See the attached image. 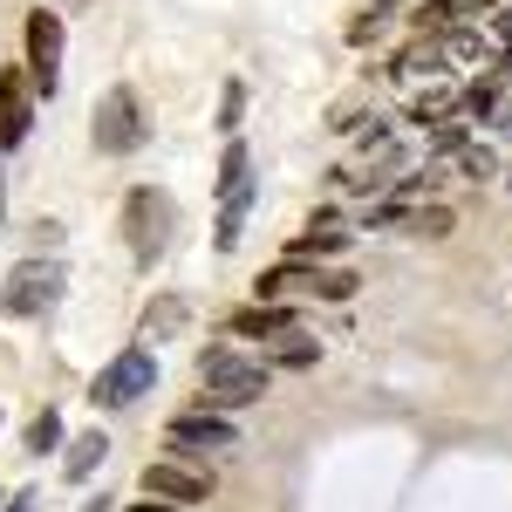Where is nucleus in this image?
<instances>
[{"label": "nucleus", "mask_w": 512, "mask_h": 512, "mask_svg": "<svg viewBox=\"0 0 512 512\" xmlns=\"http://www.w3.org/2000/svg\"><path fill=\"white\" fill-rule=\"evenodd\" d=\"M164 233H171V198H164L158 185H130V198H123V239H130L137 267L158 260Z\"/></svg>", "instance_id": "obj_1"}, {"label": "nucleus", "mask_w": 512, "mask_h": 512, "mask_svg": "<svg viewBox=\"0 0 512 512\" xmlns=\"http://www.w3.org/2000/svg\"><path fill=\"white\" fill-rule=\"evenodd\" d=\"M62 287H69V274L55 260H21L7 274V287H0V315H41V308L62 301Z\"/></svg>", "instance_id": "obj_2"}, {"label": "nucleus", "mask_w": 512, "mask_h": 512, "mask_svg": "<svg viewBox=\"0 0 512 512\" xmlns=\"http://www.w3.org/2000/svg\"><path fill=\"white\" fill-rule=\"evenodd\" d=\"M198 376H205V396H212V410L226 403V410H239V403H260L267 396V369L260 362H239V355H205L198 362Z\"/></svg>", "instance_id": "obj_3"}, {"label": "nucleus", "mask_w": 512, "mask_h": 512, "mask_svg": "<svg viewBox=\"0 0 512 512\" xmlns=\"http://www.w3.org/2000/svg\"><path fill=\"white\" fill-rule=\"evenodd\" d=\"M253 294H260V301H274V294H321V301H349V294H355V274H328V267H308V260H287V267H267V274L253 280Z\"/></svg>", "instance_id": "obj_4"}, {"label": "nucleus", "mask_w": 512, "mask_h": 512, "mask_svg": "<svg viewBox=\"0 0 512 512\" xmlns=\"http://www.w3.org/2000/svg\"><path fill=\"white\" fill-rule=\"evenodd\" d=\"M253 212V164H246V144H226V171H219V253L239 246V226Z\"/></svg>", "instance_id": "obj_5"}, {"label": "nucleus", "mask_w": 512, "mask_h": 512, "mask_svg": "<svg viewBox=\"0 0 512 512\" xmlns=\"http://www.w3.org/2000/svg\"><path fill=\"white\" fill-rule=\"evenodd\" d=\"M137 144H144V110H137V96L117 82V89L96 96V151L123 158V151H137Z\"/></svg>", "instance_id": "obj_6"}, {"label": "nucleus", "mask_w": 512, "mask_h": 512, "mask_svg": "<svg viewBox=\"0 0 512 512\" xmlns=\"http://www.w3.org/2000/svg\"><path fill=\"white\" fill-rule=\"evenodd\" d=\"M158 383V362H151V349H123L96 383H89V403H103V410H123V403H137V396Z\"/></svg>", "instance_id": "obj_7"}, {"label": "nucleus", "mask_w": 512, "mask_h": 512, "mask_svg": "<svg viewBox=\"0 0 512 512\" xmlns=\"http://www.w3.org/2000/svg\"><path fill=\"white\" fill-rule=\"evenodd\" d=\"M144 499H164V506H205L212 499V472H192V465H144Z\"/></svg>", "instance_id": "obj_8"}, {"label": "nucleus", "mask_w": 512, "mask_h": 512, "mask_svg": "<svg viewBox=\"0 0 512 512\" xmlns=\"http://www.w3.org/2000/svg\"><path fill=\"white\" fill-rule=\"evenodd\" d=\"M55 76H62V21L48 7H35L28 14V82H35V96H48Z\"/></svg>", "instance_id": "obj_9"}, {"label": "nucleus", "mask_w": 512, "mask_h": 512, "mask_svg": "<svg viewBox=\"0 0 512 512\" xmlns=\"http://www.w3.org/2000/svg\"><path fill=\"white\" fill-rule=\"evenodd\" d=\"M164 437H171L178 451H233L239 424H233V417H219V410H185V417L164 424Z\"/></svg>", "instance_id": "obj_10"}, {"label": "nucleus", "mask_w": 512, "mask_h": 512, "mask_svg": "<svg viewBox=\"0 0 512 512\" xmlns=\"http://www.w3.org/2000/svg\"><path fill=\"white\" fill-rule=\"evenodd\" d=\"M35 123V82L28 69H0V151H14Z\"/></svg>", "instance_id": "obj_11"}, {"label": "nucleus", "mask_w": 512, "mask_h": 512, "mask_svg": "<svg viewBox=\"0 0 512 512\" xmlns=\"http://www.w3.org/2000/svg\"><path fill=\"white\" fill-rule=\"evenodd\" d=\"M294 328V308L287 301H260V308H239L233 315V335H253V342H274Z\"/></svg>", "instance_id": "obj_12"}, {"label": "nucleus", "mask_w": 512, "mask_h": 512, "mask_svg": "<svg viewBox=\"0 0 512 512\" xmlns=\"http://www.w3.org/2000/svg\"><path fill=\"white\" fill-rule=\"evenodd\" d=\"M342 246H349V226H342L335 212H321L315 226H308V233L287 246V260H321V253H342Z\"/></svg>", "instance_id": "obj_13"}, {"label": "nucleus", "mask_w": 512, "mask_h": 512, "mask_svg": "<svg viewBox=\"0 0 512 512\" xmlns=\"http://www.w3.org/2000/svg\"><path fill=\"white\" fill-rule=\"evenodd\" d=\"M451 62H444V48H437V35H424V41H410L403 55L390 62V76H403V82H431V76H444Z\"/></svg>", "instance_id": "obj_14"}, {"label": "nucleus", "mask_w": 512, "mask_h": 512, "mask_svg": "<svg viewBox=\"0 0 512 512\" xmlns=\"http://www.w3.org/2000/svg\"><path fill=\"white\" fill-rule=\"evenodd\" d=\"M390 14H396V0H362V7L349 14V41H355V48H369V41L390 28Z\"/></svg>", "instance_id": "obj_15"}, {"label": "nucleus", "mask_w": 512, "mask_h": 512, "mask_svg": "<svg viewBox=\"0 0 512 512\" xmlns=\"http://www.w3.org/2000/svg\"><path fill=\"white\" fill-rule=\"evenodd\" d=\"M274 362H280V369H315L321 342H315V335H301V328H287V335H274Z\"/></svg>", "instance_id": "obj_16"}, {"label": "nucleus", "mask_w": 512, "mask_h": 512, "mask_svg": "<svg viewBox=\"0 0 512 512\" xmlns=\"http://www.w3.org/2000/svg\"><path fill=\"white\" fill-rule=\"evenodd\" d=\"M390 226H403V233H417V239H444L458 219H451V205H424V212H396Z\"/></svg>", "instance_id": "obj_17"}, {"label": "nucleus", "mask_w": 512, "mask_h": 512, "mask_svg": "<svg viewBox=\"0 0 512 512\" xmlns=\"http://www.w3.org/2000/svg\"><path fill=\"white\" fill-rule=\"evenodd\" d=\"M444 62H485V35L478 28H444Z\"/></svg>", "instance_id": "obj_18"}, {"label": "nucleus", "mask_w": 512, "mask_h": 512, "mask_svg": "<svg viewBox=\"0 0 512 512\" xmlns=\"http://www.w3.org/2000/svg\"><path fill=\"white\" fill-rule=\"evenodd\" d=\"M103 451H110V437H103V431L76 437V444H69V478H89L96 465H103Z\"/></svg>", "instance_id": "obj_19"}, {"label": "nucleus", "mask_w": 512, "mask_h": 512, "mask_svg": "<svg viewBox=\"0 0 512 512\" xmlns=\"http://www.w3.org/2000/svg\"><path fill=\"white\" fill-rule=\"evenodd\" d=\"M499 89H506L499 76H478L472 96H465V110H472V117H492V110H499Z\"/></svg>", "instance_id": "obj_20"}, {"label": "nucleus", "mask_w": 512, "mask_h": 512, "mask_svg": "<svg viewBox=\"0 0 512 512\" xmlns=\"http://www.w3.org/2000/svg\"><path fill=\"white\" fill-rule=\"evenodd\" d=\"M55 444H62V417H55V410H48V417H35V424H28V451H55Z\"/></svg>", "instance_id": "obj_21"}, {"label": "nucleus", "mask_w": 512, "mask_h": 512, "mask_svg": "<svg viewBox=\"0 0 512 512\" xmlns=\"http://www.w3.org/2000/svg\"><path fill=\"white\" fill-rule=\"evenodd\" d=\"M444 110H451V89H444V82H437L431 96H417V103H410V117H417V123H437Z\"/></svg>", "instance_id": "obj_22"}, {"label": "nucleus", "mask_w": 512, "mask_h": 512, "mask_svg": "<svg viewBox=\"0 0 512 512\" xmlns=\"http://www.w3.org/2000/svg\"><path fill=\"white\" fill-rule=\"evenodd\" d=\"M239 103H246V82H226V103H219V130H239Z\"/></svg>", "instance_id": "obj_23"}, {"label": "nucleus", "mask_w": 512, "mask_h": 512, "mask_svg": "<svg viewBox=\"0 0 512 512\" xmlns=\"http://www.w3.org/2000/svg\"><path fill=\"white\" fill-rule=\"evenodd\" d=\"M431 144H437V151H465V123H437Z\"/></svg>", "instance_id": "obj_24"}, {"label": "nucleus", "mask_w": 512, "mask_h": 512, "mask_svg": "<svg viewBox=\"0 0 512 512\" xmlns=\"http://www.w3.org/2000/svg\"><path fill=\"white\" fill-rule=\"evenodd\" d=\"M458 158H465V171H472V178H492V151H478V144H465Z\"/></svg>", "instance_id": "obj_25"}, {"label": "nucleus", "mask_w": 512, "mask_h": 512, "mask_svg": "<svg viewBox=\"0 0 512 512\" xmlns=\"http://www.w3.org/2000/svg\"><path fill=\"white\" fill-rule=\"evenodd\" d=\"M144 321H151V328H178V321H185V308H178V301H158Z\"/></svg>", "instance_id": "obj_26"}, {"label": "nucleus", "mask_w": 512, "mask_h": 512, "mask_svg": "<svg viewBox=\"0 0 512 512\" xmlns=\"http://www.w3.org/2000/svg\"><path fill=\"white\" fill-rule=\"evenodd\" d=\"M492 35H499V48H512V7H499V14H492Z\"/></svg>", "instance_id": "obj_27"}, {"label": "nucleus", "mask_w": 512, "mask_h": 512, "mask_svg": "<svg viewBox=\"0 0 512 512\" xmlns=\"http://www.w3.org/2000/svg\"><path fill=\"white\" fill-rule=\"evenodd\" d=\"M130 512H171V506H164V499H137Z\"/></svg>", "instance_id": "obj_28"}, {"label": "nucleus", "mask_w": 512, "mask_h": 512, "mask_svg": "<svg viewBox=\"0 0 512 512\" xmlns=\"http://www.w3.org/2000/svg\"><path fill=\"white\" fill-rule=\"evenodd\" d=\"M14 512H35V492H21V499H14Z\"/></svg>", "instance_id": "obj_29"}, {"label": "nucleus", "mask_w": 512, "mask_h": 512, "mask_svg": "<svg viewBox=\"0 0 512 512\" xmlns=\"http://www.w3.org/2000/svg\"><path fill=\"white\" fill-rule=\"evenodd\" d=\"M82 512H117V506H110V499H89V506H82Z\"/></svg>", "instance_id": "obj_30"}]
</instances>
